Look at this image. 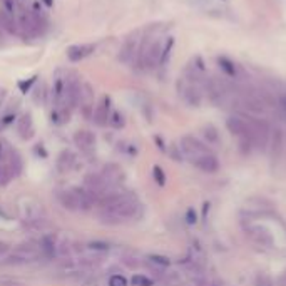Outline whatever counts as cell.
Segmentation results:
<instances>
[{"instance_id":"obj_1","label":"cell","mask_w":286,"mask_h":286,"mask_svg":"<svg viewBox=\"0 0 286 286\" xmlns=\"http://www.w3.org/2000/svg\"><path fill=\"white\" fill-rule=\"evenodd\" d=\"M59 201L69 211H89L94 206L95 199L84 188H71L59 192Z\"/></svg>"},{"instance_id":"obj_2","label":"cell","mask_w":286,"mask_h":286,"mask_svg":"<svg viewBox=\"0 0 286 286\" xmlns=\"http://www.w3.org/2000/svg\"><path fill=\"white\" fill-rule=\"evenodd\" d=\"M181 149H183L184 154H186L188 158H189L191 163H194L196 159H199L201 156H204V154L209 152L204 147L202 142H199V141L194 139V137H191V136H186V137H183V139H181Z\"/></svg>"},{"instance_id":"obj_3","label":"cell","mask_w":286,"mask_h":286,"mask_svg":"<svg viewBox=\"0 0 286 286\" xmlns=\"http://www.w3.org/2000/svg\"><path fill=\"white\" fill-rule=\"evenodd\" d=\"M82 100V84L77 76L67 77V89H66V105L76 109Z\"/></svg>"},{"instance_id":"obj_4","label":"cell","mask_w":286,"mask_h":286,"mask_svg":"<svg viewBox=\"0 0 286 286\" xmlns=\"http://www.w3.org/2000/svg\"><path fill=\"white\" fill-rule=\"evenodd\" d=\"M66 89H67V77H64L61 72L54 77L52 91H50V97H52L54 107H62L66 105Z\"/></svg>"},{"instance_id":"obj_5","label":"cell","mask_w":286,"mask_h":286,"mask_svg":"<svg viewBox=\"0 0 286 286\" xmlns=\"http://www.w3.org/2000/svg\"><path fill=\"white\" fill-rule=\"evenodd\" d=\"M110 112H112V100H110L109 95H102V99L99 100V104L94 109L92 121L97 126H105V124H109Z\"/></svg>"},{"instance_id":"obj_6","label":"cell","mask_w":286,"mask_h":286,"mask_svg":"<svg viewBox=\"0 0 286 286\" xmlns=\"http://www.w3.org/2000/svg\"><path fill=\"white\" fill-rule=\"evenodd\" d=\"M94 52H95L94 44H74L71 47H67V59L72 64H77L87 57H91Z\"/></svg>"},{"instance_id":"obj_7","label":"cell","mask_w":286,"mask_h":286,"mask_svg":"<svg viewBox=\"0 0 286 286\" xmlns=\"http://www.w3.org/2000/svg\"><path fill=\"white\" fill-rule=\"evenodd\" d=\"M137 50H139V40L137 39H127L126 42L122 44V47L119 49L117 54V61L122 64H131L134 62Z\"/></svg>"},{"instance_id":"obj_8","label":"cell","mask_w":286,"mask_h":286,"mask_svg":"<svg viewBox=\"0 0 286 286\" xmlns=\"http://www.w3.org/2000/svg\"><path fill=\"white\" fill-rule=\"evenodd\" d=\"M13 255H15L17 258H20V260L24 261V265H25V263L37 260V258L42 255V251H40L39 244L24 243V244H20V246H17L15 250H13Z\"/></svg>"},{"instance_id":"obj_9","label":"cell","mask_w":286,"mask_h":286,"mask_svg":"<svg viewBox=\"0 0 286 286\" xmlns=\"http://www.w3.org/2000/svg\"><path fill=\"white\" fill-rule=\"evenodd\" d=\"M17 134L20 136V139H32L35 134V127H34V119H32L30 112L22 114L20 117L17 119Z\"/></svg>"},{"instance_id":"obj_10","label":"cell","mask_w":286,"mask_h":286,"mask_svg":"<svg viewBox=\"0 0 286 286\" xmlns=\"http://www.w3.org/2000/svg\"><path fill=\"white\" fill-rule=\"evenodd\" d=\"M74 142L81 151L91 152L95 147V136L94 132L87 131V129H81V131H76V134H74Z\"/></svg>"},{"instance_id":"obj_11","label":"cell","mask_w":286,"mask_h":286,"mask_svg":"<svg viewBox=\"0 0 286 286\" xmlns=\"http://www.w3.org/2000/svg\"><path fill=\"white\" fill-rule=\"evenodd\" d=\"M100 176L105 179V183H107L110 188H114V186H117V184L122 183L124 173H122V169L119 168L117 164H107V166H105V168L102 169Z\"/></svg>"},{"instance_id":"obj_12","label":"cell","mask_w":286,"mask_h":286,"mask_svg":"<svg viewBox=\"0 0 286 286\" xmlns=\"http://www.w3.org/2000/svg\"><path fill=\"white\" fill-rule=\"evenodd\" d=\"M0 30L7 32V34H18V24L17 17L12 13L5 12L3 8H0Z\"/></svg>"},{"instance_id":"obj_13","label":"cell","mask_w":286,"mask_h":286,"mask_svg":"<svg viewBox=\"0 0 286 286\" xmlns=\"http://www.w3.org/2000/svg\"><path fill=\"white\" fill-rule=\"evenodd\" d=\"M196 166V168H199V169H202V171H206V173H214L216 169H218V159L214 158L211 152H207V154H204V156H201L199 159H196L194 163H192Z\"/></svg>"},{"instance_id":"obj_14","label":"cell","mask_w":286,"mask_h":286,"mask_svg":"<svg viewBox=\"0 0 286 286\" xmlns=\"http://www.w3.org/2000/svg\"><path fill=\"white\" fill-rule=\"evenodd\" d=\"M8 169H10V173H12V176L15 178L18 176V174L22 173V166H24V161H22L20 158V154L15 151V149H10V152H8Z\"/></svg>"},{"instance_id":"obj_15","label":"cell","mask_w":286,"mask_h":286,"mask_svg":"<svg viewBox=\"0 0 286 286\" xmlns=\"http://www.w3.org/2000/svg\"><path fill=\"white\" fill-rule=\"evenodd\" d=\"M39 246H40V251H42L44 256L52 258L55 253V239L52 234H44L39 241Z\"/></svg>"},{"instance_id":"obj_16","label":"cell","mask_w":286,"mask_h":286,"mask_svg":"<svg viewBox=\"0 0 286 286\" xmlns=\"http://www.w3.org/2000/svg\"><path fill=\"white\" fill-rule=\"evenodd\" d=\"M76 163V156H74V152L71 151H62L61 156H59L57 159V166H59V171H69Z\"/></svg>"},{"instance_id":"obj_17","label":"cell","mask_w":286,"mask_h":286,"mask_svg":"<svg viewBox=\"0 0 286 286\" xmlns=\"http://www.w3.org/2000/svg\"><path fill=\"white\" fill-rule=\"evenodd\" d=\"M126 124V119H124V114L121 110H112L109 117V126H112L114 129H121Z\"/></svg>"},{"instance_id":"obj_18","label":"cell","mask_w":286,"mask_h":286,"mask_svg":"<svg viewBox=\"0 0 286 286\" xmlns=\"http://www.w3.org/2000/svg\"><path fill=\"white\" fill-rule=\"evenodd\" d=\"M0 3H2V8L8 13H12V15L17 17V13L20 12V2L18 0H0Z\"/></svg>"},{"instance_id":"obj_19","label":"cell","mask_w":286,"mask_h":286,"mask_svg":"<svg viewBox=\"0 0 286 286\" xmlns=\"http://www.w3.org/2000/svg\"><path fill=\"white\" fill-rule=\"evenodd\" d=\"M12 173H10V169H8V166L7 163H0V186H7L8 183H10V179H12Z\"/></svg>"},{"instance_id":"obj_20","label":"cell","mask_w":286,"mask_h":286,"mask_svg":"<svg viewBox=\"0 0 286 286\" xmlns=\"http://www.w3.org/2000/svg\"><path fill=\"white\" fill-rule=\"evenodd\" d=\"M131 283L134 286H152V280H149L144 275H134L131 280Z\"/></svg>"},{"instance_id":"obj_21","label":"cell","mask_w":286,"mask_h":286,"mask_svg":"<svg viewBox=\"0 0 286 286\" xmlns=\"http://www.w3.org/2000/svg\"><path fill=\"white\" fill-rule=\"evenodd\" d=\"M152 176H154L156 183H158L159 186H164V184H166V174H164V171L159 168V166H154V169H152Z\"/></svg>"},{"instance_id":"obj_22","label":"cell","mask_w":286,"mask_h":286,"mask_svg":"<svg viewBox=\"0 0 286 286\" xmlns=\"http://www.w3.org/2000/svg\"><path fill=\"white\" fill-rule=\"evenodd\" d=\"M91 251H99V253H105L109 251V244L107 243H102V241H92L87 244Z\"/></svg>"},{"instance_id":"obj_23","label":"cell","mask_w":286,"mask_h":286,"mask_svg":"<svg viewBox=\"0 0 286 286\" xmlns=\"http://www.w3.org/2000/svg\"><path fill=\"white\" fill-rule=\"evenodd\" d=\"M149 261H151V263H154V265H158V266H163V268H166V266H169V265H171L169 258L159 256V255H151V256H149Z\"/></svg>"},{"instance_id":"obj_24","label":"cell","mask_w":286,"mask_h":286,"mask_svg":"<svg viewBox=\"0 0 286 286\" xmlns=\"http://www.w3.org/2000/svg\"><path fill=\"white\" fill-rule=\"evenodd\" d=\"M219 66L221 69H224L229 76H236V67H234V64L229 62L228 59H219Z\"/></svg>"},{"instance_id":"obj_25","label":"cell","mask_w":286,"mask_h":286,"mask_svg":"<svg viewBox=\"0 0 286 286\" xmlns=\"http://www.w3.org/2000/svg\"><path fill=\"white\" fill-rule=\"evenodd\" d=\"M109 286H127V280L122 275H112L109 278Z\"/></svg>"},{"instance_id":"obj_26","label":"cell","mask_w":286,"mask_h":286,"mask_svg":"<svg viewBox=\"0 0 286 286\" xmlns=\"http://www.w3.org/2000/svg\"><path fill=\"white\" fill-rule=\"evenodd\" d=\"M45 95H47V92H45V87H44V86L37 87V89H35V95H34V100H35L37 104L44 102V100H45Z\"/></svg>"},{"instance_id":"obj_27","label":"cell","mask_w":286,"mask_h":286,"mask_svg":"<svg viewBox=\"0 0 286 286\" xmlns=\"http://www.w3.org/2000/svg\"><path fill=\"white\" fill-rule=\"evenodd\" d=\"M8 152H10V147H8L7 141L5 139H0V163H2V161L7 158Z\"/></svg>"},{"instance_id":"obj_28","label":"cell","mask_w":286,"mask_h":286,"mask_svg":"<svg viewBox=\"0 0 286 286\" xmlns=\"http://www.w3.org/2000/svg\"><path fill=\"white\" fill-rule=\"evenodd\" d=\"M7 89L5 87H0V107H2L3 104H5V100H7Z\"/></svg>"},{"instance_id":"obj_29","label":"cell","mask_w":286,"mask_h":286,"mask_svg":"<svg viewBox=\"0 0 286 286\" xmlns=\"http://www.w3.org/2000/svg\"><path fill=\"white\" fill-rule=\"evenodd\" d=\"M256 286H273L271 285V281L268 278H265V276H260L256 281Z\"/></svg>"},{"instance_id":"obj_30","label":"cell","mask_w":286,"mask_h":286,"mask_svg":"<svg viewBox=\"0 0 286 286\" xmlns=\"http://www.w3.org/2000/svg\"><path fill=\"white\" fill-rule=\"evenodd\" d=\"M186 218H188V223H189V224H194V223H196V213H194V209H189L188 214H186Z\"/></svg>"},{"instance_id":"obj_31","label":"cell","mask_w":286,"mask_h":286,"mask_svg":"<svg viewBox=\"0 0 286 286\" xmlns=\"http://www.w3.org/2000/svg\"><path fill=\"white\" fill-rule=\"evenodd\" d=\"M280 104H281V109H283L286 114V95H283V97L280 99Z\"/></svg>"},{"instance_id":"obj_32","label":"cell","mask_w":286,"mask_h":286,"mask_svg":"<svg viewBox=\"0 0 286 286\" xmlns=\"http://www.w3.org/2000/svg\"><path fill=\"white\" fill-rule=\"evenodd\" d=\"M44 3H45L47 7H50V5H54V0H44Z\"/></svg>"},{"instance_id":"obj_33","label":"cell","mask_w":286,"mask_h":286,"mask_svg":"<svg viewBox=\"0 0 286 286\" xmlns=\"http://www.w3.org/2000/svg\"><path fill=\"white\" fill-rule=\"evenodd\" d=\"M0 127H2V126H0Z\"/></svg>"}]
</instances>
